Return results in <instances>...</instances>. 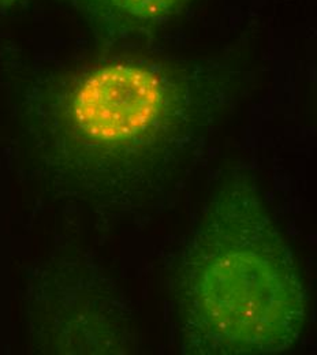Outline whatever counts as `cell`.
I'll use <instances>...</instances> for the list:
<instances>
[{"label":"cell","instance_id":"6da1fadb","mask_svg":"<svg viewBox=\"0 0 317 355\" xmlns=\"http://www.w3.org/2000/svg\"><path fill=\"white\" fill-rule=\"evenodd\" d=\"M186 298L203 353L275 354L300 339L308 294L252 182L230 180L216 196L189 261Z\"/></svg>","mask_w":317,"mask_h":355},{"label":"cell","instance_id":"7a4b0ae2","mask_svg":"<svg viewBox=\"0 0 317 355\" xmlns=\"http://www.w3.org/2000/svg\"><path fill=\"white\" fill-rule=\"evenodd\" d=\"M197 87L183 71L144 59H111L56 77L36 96L48 141L70 155L137 163L187 141Z\"/></svg>","mask_w":317,"mask_h":355},{"label":"cell","instance_id":"3957f363","mask_svg":"<svg viewBox=\"0 0 317 355\" xmlns=\"http://www.w3.org/2000/svg\"><path fill=\"white\" fill-rule=\"evenodd\" d=\"M194 0H76L93 32L110 43L151 37L177 22Z\"/></svg>","mask_w":317,"mask_h":355},{"label":"cell","instance_id":"277c9868","mask_svg":"<svg viewBox=\"0 0 317 355\" xmlns=\"http://www.w3.org/2000/svg\"><path fill=\"white\" fill-rule=\"evenodd\" d=\"M17 1H19V0H0V8L7 7V6H12Z\"/></svg>","mask_w":317,"mask_h":355}]
</instances>
